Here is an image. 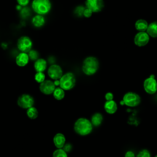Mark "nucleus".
Wrapping results in <instances>:
<instances>
[{
    "label": "nucleus",
    "instance_id": "f257e3e1",
    "mask_svg": "<svg viewBox=\"0 0 157 157\" xmlns=\"http://www.w3.org/2000/svg\"><path fill=\"white\" fill-rule=\"evenodd\" d=\"M99 67V62L97 58L90 56L84 59L82 64V71L86 75H93L96 73Z\"/></svg>",
    "mask_w": 157,
    "mask_h": 157
},
{
    "label": "nucleus",
    "instance_id": "f03ea898",
    "mask_svg": "<svg viewBox=\"0 0 157 157\" xmlns=\"http://www.w3.org/2000/svg\"><path fill=\"white\" fill-rule=\"evenodd\" d=\"M93 124L86 118H79L74 124V130L75 133L80 136H85L90 134L93 130Z\"/></svg>",
    "mask_w": 157,
    "mask_h": 157
},
{
    "label": "nucleus",
    "instance_id": "7ed1b4c3",
    "mask_svg": "<svg viewBox=\"0 0 157 157\" xmlns=\"http://www.w3.org/2000/svg\"><path fill=\"white\" fill-rule=\"evenodd\" d=\"M31 7L36 13L44 15L51 10L52 2L50 0H33Z\"/></svg>",
    "mask_w": 157,
    "mask_h": 157
},
{
    "label": "nucleus",
    "instance_id": "20e7f679",
    "mask_svg": "<svg viewBox=\"0 0 157 157\" xmlns=\"http://www.w3.org/2000/svg\"><path fill=\"white\" fill-rule=\"evenodd\" d=\"M76 78L73 72H68L63 75L59 79V87L64 91L72 90L75 85Z\"/></svg>",
    "mask_w": 157,
    "mask_h": 157
},
{
    "label": "nucleus",
    "instance_id": "39448f33",
    "mask_svg": "<svg viewBox=\"0 0 157 157\" xmlns=\"http://www.w3.org/2000/svg\"><path fill=\"white\" fill-rule=\"evenodd\" d=\"M140 97L138 94L134 92H128L123 96L121 104H125L128 107H134L137 106L140 103Z\"/></svg>",
    "mask_w": 157,
    "mask_h": 157
},
{
    "label": "nucleus",
    "instance_id": "423d86ee",
    "mask_svg": "<svg viewBox=\"0 0 157 157\" xmlns=\"http://www.w3.org/2000/svg\"><path fill=\"white\" fill-rule=\"evenodd\" d=\"M17 45L20 52L28 53L32 49L33 41L29 37L27 36H22L18 39Z\"/></svg>",
    "mask_w": 157,
    "mask_h": 157
},
{
    "label": "nucleus",
    "instance_id": "0eeeda50",
    "mask_svg": "<svg viewBox=\"0 0 157 157\" xmlns=\"http://www.w3.org/2000/svg\"><path fill=\"white\" fill-rule=\"evenodd\" d=\"M34 99L33 97L29 94H22L17 99L18 105L24 109H28L33 106Z\"/></svg>",
    "mask_w": 157,
    "mask_h": 157
},
{
    "label": "nucleus",
    "instance_id": "6e6552de",
    "mask_svg": "<svg viewBox=\"0 0 157 157\" xmlns=\"http://www.w3.org/2000/svg\"><path fill=\"white\" fill-rule=\"evenodd\" d=\"M144 88L145 92L150 94H155L157 91V81L153 75H151L144 80Z\"/></svg>",
    "mask_w": 157,
    "mask_h": 157
},
{
    "label": "nucleus",
    "instance_id": "1a4fd4ad",
    "mask_svg": "<svg viewBox=\"0 0 157 157\" xmlns=\"http://www.w3.org/2000/svg\"><path fill=\"white\" fill-rule=\"evenodd\" d=\"M48 75L52 80H59L63 75V71L61 67L57 64H52L49 66L47 70Z\"/></svg>",
    "mask_w": 157,
    "mask_h": 157
},
{
    "label": "nucleus",
    "instance_id": "9d476101",
    "mask_svg": "<svg viewBox=\"0 0 157 157\" xmlns=\"http://www.w3.org/2000/svg\"><path fill=\"white\" fill-rule=\"evenodd\" d=\"M85 6L93 13H98L103 9L104 2L103 0H86Z\"/></svg>",
    "mask_w": 157,
    "mask_h": 157
},
{
    "label": "nucleus",
    "instance_id": "9b49d317",
    "mask_svg": "<svg viewBox=\"0 0 157 157\" xmlns=\"http://www.w3.org/2000/svg\"><path fill=\"white\" fill-rule=\"evenodd\" d=\"M55 88L56 86L54 82L50 80H45L39 85L40 91L45 95L53 94Z\"/></svg>",
    "mask_w": 157,
    "mask_h": 157
},
{
    "label": "nucleus",
    "instance_id": "f8f14e48",
    "mask_svg": "<svg viewBox=\"0 0 157 157\" xmlns=\"http://www.w3.org/2000/svg\"><path fill=\"white\" fill-rule=\"evenodd\" d=\"M150 40V36L147 32L137 33L134 39V44L138 47H144L146 45Z\"/></svg>",
    "mask_w": 157,
    "mask_h": 157
},
{
    "label": "nucleus",
    "instance_id": "ddd939ff",
    "mask_svg": "<svg viewBox=\"0 0 157 157\" xmlns=\"http://www.w3.org/2000/svg\"><path fill=\"white\" fill-rule=\"evenodd\" d=\"M29 61V58L27 53L20 52L15 58V63L19 67H25Z\"/></svg>",
    "mask_w": 157,
    "mask_h": 157
},
{
    "label": "nucleus",
    "instance_id": "4468645a",
    "mask_svg": "<svg viewBox=\"0 0 157 157\" xmlns=\"http://www.w3.org/2000/svg\"><path fill=\"white\" fill-rule=\"evenodd\" d=\"M53 141L55 146L57 148H63L66 144V137L63 134L59 132L55 135Z\"/></svg>",
    "mask_w": 157,
    "mask_h": 157
},
{
    "label": "nucleus",
    "instance_id": "2eb2a0df",
    "mask_svg": "<svg viewBox=\"0 0 157 157\" xmlns=\"http://www.w3.org/2000/svg\"><path fill=\"white\" fill-rule=\"evenodd\" d=\"M47 67V61L44 59L39 58L34 63V68L36 72H44Z\"/></svg>",
    "mask_w": 157,
    "mask_h": 157
},
{
    "label": "nucleus",
    "instance_id": "dca6fc26",
    "mask_svg": "<svg viewBox=\"0 0 157 157\" xmlns=\"http://www.w3.org/2000/svg\"><path fill=\"white\" fill-rule=\"evenodd\" d=\"M104 108L107 113L113 114L117 112L118 107L116 102L113 100H112L106 101V102L104 104Z\"/></svg>",
    "mask_w": 157,
    "mask_h": 157
},
{
    "label": "nucleus",
    "instance_id": "f3484780",
    "mask_svg": "<svg viewBox=\"0 0 157 157\" xmlns=\"http://www.w3.org/2000/svg\"><path fill=\"white\" fill-rule=\"evenodd\" d=\"M32 24L36 28H40L43 26L45 23V18L44 15H36L32 18Z\"/></svg>",
    "mask_w": 157,
    "mask_h": 157
},
{
    "label": "nucleus",
    "instance_id": "a211bd4d",
    "mask_svg": "<svg viewBox=\"0 0 157 157\" xmlns=\"http://www.w3.org/2000/svg\"><path fill=\"white\" fill-rule=\"evenodd\" d=\"M150 37L153 38L157 37V21H153L148 24L146 31Z\"/></svg>",
    "mask_w": 157,
    "mask_h": 157
},
{
    "label": "nucleus",
    "instance_id": "6ab92c4d",
    "mask_svg": "<svg viewBox=\"0 0 157 157\" xmlns=\"http://www.w3.org/2000/svg\"><path fill=\"white\" fill-rule=\"evenodd\" d=\"M148 26L147 21L144 19L137 20L135 23V28L139 32H146Z\"/></svg>",
    "mask_w": 157,
    "mask_h": 157
},
{
    "label": "nucleus",
    "instance_id": "aec40b11",
    "mask_svg": "<svg viewBox=\"0 0 157 157\" xmlns=\"http://www.w3.org/2000/svg\"><path fill=\"white\" fill-rule=\"evenodd\" d=\"M103 117L101 113L96 112L94 113L91 118V122L94 126H99L102 122Z\"/></svg>",
    "mask_w": 157,
    "mask_h": 157
},
{
    "label": "nucleus",
    "instance_id": "412c9836",
    "mask_svg": "<svg viewBox=\"0 0 157 157\" xmlns=\"http://www.w3.org/2000/svg\"><path fill=\"white\" fill-rule=\"evenodd\" d=\"M52 94L53 96V98L55 99H56L58 101H60V100H62L64 98L65 91L60 87H56V88L54 90Z\"/></svg>",
    "mask_w": 157,
    "mask_h": 157
},
{
    "label": "nucleus",
    "instance_id": "4be33fe9",
    "mask_svg": "<svg viewBox=\"0 0 157 157\" xmlns=\"http://www.w3.org/2000/svg\"><path fill=\"white\" fill-rule=\"evenodd\" d=\"M26 115L29 118L34 120L37 118L38 117V110L35 107L33 106L27 109Z\"/></svg>",
    "mask_w": 157,
    "mask_h": 157
},
{
    "label": "nucleus",
    "instance_id": "5701e85b",
    "mask_svg": "<svg viewBox=\"0 0 157 157\" xmlns=\"http://www.w3.org/2000/svg\"><path fill=\"white\" fill-rule=\"evenodd\" d=\"M52 157H67V154L63 148H57L53 151Z\"/></svg>",
    "mask_w": 157,
    "mask_h": 157
},
{
    "label": "nucleus",
    "instance_id": "b1692460",
    "mask_svg": "<svg viewBox=\"0 0 157 157\" xmlns=\"http://www.w3.org/2000/svg\"><path fill=\"white\" fill-rule=\"evenodd\" d=\"M28 55L29 56V60H31V61H36L37 59L39 58V52L36 50H33V49H31L28 53Z\"/></svg>",
    "mask_w": 157,
    "mask_h": 157
},
{
    "label": "nucleus",
    "instance_id": "393cba45",
    "mask_svg": "<svg viewBox=\"0 0 157 157\" xmlns=\"http://www.w3.org/2000/svg\"><path fill=\"white\" fill-rule=\"evenodd\" d=\"M31 13V10L29 9V8L26 7H23L22 9H21V10L20 11V15L22 18H26L28 17H29Z\"/></svg>",
    "mask_w": 157,
    "mask_h": 157
},
{
    "label": "nucleus",
    "instance_id": "a878e982",
    "mask_svg": "<svg viewBox=\"0 0 157 157\" xmlns=\"http://www.w3.org/2000/svg\"><path fill=\"white\" fill-rule=\"evenodd\" d=\"M34 80L39 84L45 80V75L44 72H36L34 75Z\"/></svg>",
    "mask_w": 157,
    "mask_h": 157
},
{
    "label": "nucleus",
    "instance_id": "bb28decb",
    "mask_svg": "<svg viewBox=\"0 0 157 157\" xmlns=\"http://www.w3.org/2000/svg\"><path fill=\"white\" fill-rule=\"evenodd\" d=\"M85 8L86 7L83 6H78L75 8L74 13L78 17H83V12Z\"/></svg>",
    "mask_w": 157,
    "mask_h": 157
},
{
    "label": "nucleus",
    "instance_id": "cd10ccee",
    "mask_svg": "<svg viewBox=\"0 0 157 157\" xmlns=\"http://www.w3.org/2000/svg\"><path fill=\"white\" fill-rule=\"evenodd\" d=\"M136 157H151L150 151L147 149L140 150L137 155Z\"/></svg>",
    "mask_w": 157,
    "mask_h": 157
},
{
    "label": "nucleus",
    "instance_id": "c85d7f7f",
    "mask_svg": "<svg viewBox=\"0 0 157 157\" xmlns=\"http://www.w3.org/2000/svg\"><path fill=\"white\" fill-rule=\"evenodd\" d=\"M92 14H93V12L89 9L86 7L83 12V17L85 18H90L91 17Z\"/></svg>",
    "mask_w": 157,
    "mask_h": 157
},
{
    "label": "nucleus",
    "instance_id": "c756f323",
    "mask_svg": "<svg viewBox=\"0 0 157 157\" xmlns=\"http://www.w3.org/2000/svg\"><path fill=\"white\" fill-rule=\"evenodd\" d=\"M17 2L18 5L21 7H26L29 2L30 0H16Z\"/></svg>",
    "mask_w": 157,
    "mask_h": 157
},
{
    "label": "nucleus",
    "instance_id": "7c9ffc66",
    "mask_svg": "<svg viewBox=\"0 0 157 157\" xmlns=\"http://www.w3.org/2000/svg\"><path fill=\"white\" fill-rule=\"evenodd\" d=\"M105 99L106 101H112L113 99V94L111 92H108L105 94Z\"/></svg>",
    "mask_w": 157,
    "mask_h": 157
},
{
    "label": "nucleus",
    "instance_id": "2f4dec72",
    "mask_svg": "<svg viewBox=\"0 0 157 157\" xmlns=\"http://www.w3.org/2000/svg\"><path fill=\"white\" fill-rule=\"evenodd\" d=\"M71 145L70 144H65V145L63 147V150L66 151V152H69V151L71 150Z\"/></svg>",
    "mask_w": 157,
    "mask_h": 157
},
{
    "label": "nucleus",
    "instance_id": "473e14b6",
    "mask_svg": "<svg viewBox=\"0 0 157 157\" xmlns=\"http://www.w3.org/2000/svg\"><path fill=\"white\" fill-rule=\"evenodd\" d=\"M124 157H135V155L132 151H128L126 152Z\"/></svg>",
    "mask_w": 157,
    "mask_h": 157
},
{
    "label": "nucleus",
    "instance_id": "72a5a7b5",
    "mask_svg": "<svg viewBox=\"0 0 157 157\" xmlns=\"http://www.w3.org/2000/svg\"><path fill=\"white\" fill-rule=\"evenodd\" d=\"M54 82V84L56 86H59V80H54L53 81Z\"/></svg>",
    "mask_w": 157,
    "mask_h": 157
},
{
    "label": "nucleus",
    "instance_id": "f704fd0d",
    "mask_svg": "<svg viewBox=\"0 0 157 157\" xmlns=\"http://www.w3.org/2000/svg\"><path fill=\"white\" fill-rule=\"evenodd\" d=\"M155 157H157V155H156V156H155Z\"/></svg>",
    "mask_w": 157,
    "mask_h": 157
}]
</instances>
